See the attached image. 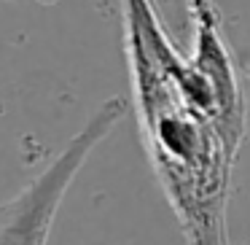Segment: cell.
<instances>
[{"mask_svg": "<svg viewBox=\"0 0 250 245\" xmlns=\"http://www.w3.org/2000/svg\"><path fill=\"white\" fill-rule=\"evenodd\" d=\"M121 14L140 137L186 245H226L229 180L237 154L169 73L164 60L169 33L156 0H121Z\"/></svg>", "mask_w": 250, "mask_h": 245, "instance_id": "obj_1", "label": "cell"}, {"mask_svg": "<svg viewBox=\"0 0 250 245\" xmlns=\"http://www.w3.org/2000/svg\"><path fill=\"white\" fill-rule=\"evenodd\" d=\"M124 97H108L94 108L86 124L65 143L60 154L22 186L8 202L0 205V245H49L62 200L92 151L116 130L126 116Z\"/></svg>", "mask_w": 250, "mask_h": 245, "instance_id": "obj_2", "label": "cell"}, {"mask_svg": "<svg viewBox=\"0 0 250 245\" xmlns=\"http://www.w3.org/2000/svg\"><path fill=\"white\" fill-rule=\"evenodd\" d=\"M35 3H43V6H54L57 0H35Z\"/></svg>", "mask_w": 250, "mask_h": 245, "instance_id": "obj_3", "label": "cell"}]
</instances>
